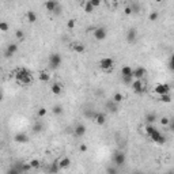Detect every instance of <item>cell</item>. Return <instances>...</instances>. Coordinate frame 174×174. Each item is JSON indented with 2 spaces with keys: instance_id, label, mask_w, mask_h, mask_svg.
I'll return each instance as SVG.
<instances>
[{
  "instance_id": "obj_40",
  "label": "cell",
  "mask_w": 174,
  "mask_h": 174,
  "mask_svg": "<svg viewBox=\"0 0 174 174\" xmlns=\"http://www.w3.org/2000/svg\"><path fill=\"white\" fill-rule=\"evenodd\" d=\"M90 4L93 7H99L101 6V0H90Z\"/></svg>"
},
{
  "instance_id": "obj_32",
  "label": "cell",
  "mask_w": 174,
  "mask_h": 174,
  "mask_svg": "<svg viewBox=\"0 0 174 174\" xmlns=\"http://www.w3.org/2000/svg\"><path fill=\"white\" fill-rule=\"evenodd\" d=\"M83 6H84V11H86V12H88V14L93 12L94 7L90 4V1H87V3H83Z\"/></svg>"
},
{
  "instance_id": "obj_18",
  "label": "cell",
  "mask_w": 174,
  "mask_h": 174,
  "mask_svg": "<svg viewBox=\"0 0 174 174\" xmlns=\"http://www.w3.org/2000/svg\"><path fill=\"white\" fill-rule=\"evenodd\" d=\"M72 49H74L76 53H83V52L86 50L84 45L83 44H80V42H72Z\"/></svg>"
},
{
  "instance_id": "obj_2",
  "label": "cell",
  "mask_w": 174,
  "mask_h": 174,
  "mask_svg": "<svg viewBox=\"0 0 174 174\" xmlns=\"http://www.w3.org/2000/svg\"><path fill=\"white\" fill-rule=\"evenodd\" d=\"M15 79L19 84L27 86V84L31 83V74H30V71L26 69V68H19V69H16V72H15Z\"/></svg>"
},
{
  "instance_id": "obj_14",
  "label": "cell",
  "mask_w": 174,
  "mask_h": 174,
  "mask_svg": "<svg viewBox=\"0 0 174 174\" xmlns=\"http://www.w3.org/2000/svg\"><path fill=\"white\" fill-rule=\"evenodd\" d=\"M74 132H75V135H76L77 137H82V136H84V135H86L87 129H86V126H84L83 124H77V125L75 126Z\"/></svg>"
},
{
  "instance_id": "obj_19",
  "label": "cell",
  "mask_w": 174,
  "mask_h": 174,
  "mask_svg": "<svg viewBox=\"0 0 174 174\" xmlns=\"http://www.w3.org/2000/svg\"><path fill=\"white\" fill-rule=\"evenodd\" d=\"M26 19H27L29 23L37 22V14L34 12V11H27V12H26Z\"/></svg>"
},
{
  "instance_id": "obj_20",
  "label": "cell",
  "mask_w": 174,
  "mask_h": 174,
  "mask_svg": "<svg viewBox=\"0 0 174 174\" xmlns=\"http://www.w3.org/2000/svg\"><path fill=\"white\" fill-rule=\"evenodd\" d=\"M60 167H58V161H53L50 163V167H49V174H57Z\"/></svg>"
},
{
  "instance_id": "obj_9",
  "label": "cell",
  "mask_w": 174,
  "mask_h": 174,
  "mask_svg": "<svg viewBox=\"0 0 174 174\" xmlns=\"http://www.w3.org/2000/svg\"><path fill=\"white\" fill-rule=\"evenodd\" d=\"M145 72H147V71H145L144 67H137V68H135V69H133L132 77H133V79H137V80H142L143 77H144Z\"/></svg>"
},
{
  "instance_id": "obj_30",
  "label": "cell",
  "mask_w": 174,
  "mask_h": 174,
  "mask_svg": "<svg viewBox=\"0 0 174 174\" xmlns=\"http://www.w3.org/2000/svg\"><path fill=\"white\" fill-rule=\"evenodd\" d=\"M10 29V26L7 22H3V20H0V31H8Z\"/></svg>"
},
{
  "instance_id": "obj_37",
  "label": "cell",
  "mask_w": 174,
  "mask_h": 174,
  "mask_svg": "<svg viewBox=\"0 0 174 174\" xmlns=\"http://www.w3.org/2000/svg\"><path fill=\"white\" fill-rule=\"evenodd\" d=\"M46 112H48V110L45 109V107H39L38 109V113H37V114H38V117H44L46 114Z\"/></svg>"
},
{
  "instance_id": "obj_16",
  "label": "cell",
  "mask_w": 174,
  "mask_h": 174,
  "mask_svg": "<svg viewBox=\"0 0 174 174\" xmlns=\"http://www.w3.org/2000/svg\"><path fill=\"white\" fill-rule=\"evenodd\" d=\"M94 121H95L98 125H103V124L106 123V114H105V113H95Z\"/></svg>"
},
{
  "instance_id": "obj_15",
  "label": "cell",
  "mask_w": 174,
  "mask_h": 174,
  "mask_svg": "<svg viewBox=\"0 0 174 174\" xmlns=\"http://www.w3.org/2000/svg\"><path fill=\"white\" fill-rule=\"evenodd\" d=\"M69 166H71V159L68 156H63L61 159H58V167H60V170L61 169H68Z\"/></svg>"
},
{
  "instance_id": "obj_1",
  "label": "cell",
  "mask_w": 174,
  "mask_h": 174,
  "mask_svg": "<svg viewBox=\"0 0 174 174\" xmlns=\"http://www.w3.org/2000/svg\"><path fill=\"white\" fill-rule=\"evenodd\" d=\"M145 133L150 136V139H151L152 142H155L156 144H164L166 143V136H163L161 132H159L158 129L155 128L154 125H147L145 126Z\"/></svg>"
},
{
  "instance_id": "obj_12",
  "label": "cell",
  "mask_w": 174,
  "mask_h": 174,
  "mask_svg": "<svg viewBox=\"0 0 174 174\" xmlns=\"http://www.w3.org/2000/svg\"><path fill=\"white\" fill-rule=\"evenodd\" d=\"M58 6H60V3L56 1V0H49V1H45V4H44V7H45L48 11H50V12H53Z\"/></svg>"
},
{
  "instance_id": "obj_47",
  "label": "cell",
  "mask_w": 174,
  "mask_h": 174,
  "mask_svg": "<svg viewBox=\"0 0 174 174\" xmlns=\"http://www.w3.org/2000/svg\"><path fill=\"white\" fill-rule=\"evenodd\" d=\"M151 174H155V173H151Z\"/></svg>"
},
{
  "instance_id": "obj_11",
  "label": "cell",
  "mask_w": 174,
  "mask_h": 174,
  "mask_svg": "<svg viewBox=\"0 0 174 174\" xmlns=\"http://www.w3.org/2000/svg\"><path fill=\"white\" fill-rule=\"evenodd\" d=\"M16 52H18V45H16V44H10V45L7 46L6 52H4V56H6L7 58H10L15 55Z\"/></svg>"
},
{
  "instance_id": "obj_27",
  "label": "cell",
  "mask_w": 174,
  "mask_h": 174,
  "mask_svg": "<svg viewBox=\"0 0 174 174\" xmlns=\"http://www.w3.org/2000/svg\"><path fill=\"white\" fill-rule=\"evenodd\" d=\"M44 129V125H42L41 123H36L34 125H33V132L34 133H39Z\"/></svg>"
},
{
  "instance_id": "obj_5",
  "label": "cell",
  "mask_w": 174,
  "mask_h": 174,
  "mask_svg": "<svg viewBox=\"0 0 174 174\" xmlns=\"http://www.w3.org/2000/svg\"><path fill=\"white\" fill-rule=\"evenodd\" d=\"M99 67L103 71L110 72L113 69V67H114V60L112 57H102L99 60Z\"/></svg>"
},
{
  "instance_id": "obj_31",
  "label": "cell",
  "mask_w": 174,
  "mask_h": 174,
  "mask_svg": "<svg viewBox=\"0 0 174 174\" xmlns=\"http://www.w3.org/2000/svg\"><path fill=\"white\" fill-rule=\"evenodd\" d=\"M158 18H159V14L156 12V11H152V12L148 15V19L151 20V22H155V20L158 19Z\"/></svg>"
},
{
  "instance_id": "obj_8",
  "label": "cell",
  "mask_w": 174,
  "mask_h": 174,
  "mask_svg": "<svg viewBox=\"0 0 174 174\" xmlns=\"http://www.w3.org/2000/svg\"><path fill=\"white\" fill-rule=\"evenodd\" d=\"M131 87H132V90L135 91L136 94H143V91H144V86H143V82H142V80H137V79L132 80V83H131Z\"/></svg>"
},
{
  "instance_id": "obj_26",
  "label": "cell",
  "mask_w": 174,
  "mask_h": 174,
  "mask_svg": "<svg viewBox=\"0 0 174 174\" xmlns=\"http://www.w3.org/2000/svg\"><path fill=\"white\" fill-rule=\"evenodd\" d=\"M161 102H164V103H170L171 102V95H170V93L169 94H163V95H161Z\"/></svg>"
},
{
  "instance_id": "obj_7",
  "label": "cell",
  "mask_w": 174,
  "mask_h": 174,
  "mask_svg": "<svg viewBox=\"0 0 174 174\" xmlns=\"http://www.w3.org/2000/svg\"><path fill=\"white\" fill-rule=\"evenodd\" d=\"M106 36H107V31L105 27H97V29H94V37L98 41H103V39L106 38Z\"/></svg>"
},
{
  "instance_id": "obj_42",
  "label": "cell",
  "mask_w": 174,
  "mask_h": 174,
  "mask_svg": "<svg viewBox=\"0 0 174 174\" xmlns=\"http://www.w3.org/2000/svg\"><path fill=\"white\" fill-rule=\"evenodd\" d=\"M124 12H125V15H131V14H132V10H131V7L126 6V7H125V10H124Z\"/></svg>"
},
{
  "instance_id": "obj_36",
  "label": "cell",
  "mask_w": 174,
  "mask_h": 174,
  "mask_svg": "<svg viewBox=\"0 0 174 174\" xmlns=\"http://www.w3.org/2000/svg\"><path fill=\"white\" fill-rule=\"evenodd\" d=\"M106 173H107V174H117V167L109 166V167L106 169Z\"/></svg>"
},
{
  "instance_id": "obj_13",
  "label": "cell",
  "mask_w": 174,
  "mask_h": 174,
  "mask_svg": "<svg viewBox=\"0 0 174 174\" xmlns=\"http://www.w3.org/2000/svg\"><path fill=\"white\" fill-rule=\"evenodd\" d=\"M136 38H137V31H136L135 29H129L128 31H126V41H128L129 44H133V42L136 41Z\"/></svg>"
},
{
  "instance_id": "obj_38",
  "label": "cell",
  "mask_w": 174,
  "mask_h": 174,
  "mask_svg": "<svg viewBox=\"0 0 174 174\" xmlns=\"http://www.w3.org/2000/svg\"><path fill=\"white\" fill-rule=\"evenodd\" d=\"M132 80H133V77H132V76H124V77H123V82H124L125 84H131V83H132Z\"/></svg>"
},
{
  "instance_id": "obj_23",
  "label": "cell",
  "mask_w": 174,
  "mask_h": 174,
  "mask_svg": "<svg viewBox=\"0 0 174 174\" xmlns=\"http://www.w3.org/2000/svg\"><path fill=\"white\" fill-rule=\"evenodd\" d=\"M145 121L148 123V125H151V124H154L155 121H156V116H155L154 113H148V114L145 116Z\"/></svg>"
},
{
  "instance_id": "obj_17",
  "label": "cell",
  "mask_w": 174,
  "mask_h": 174,
  "mask_svg": "<svg viewBox=\"0 0 174 174\" xmlns=\"http://www.w3.org/2000/svg\"><path fill=\"white\" fill-rule=\"evenodd\" d=\"M50 91L55 94V95H60L61 91H63V86L60 83H53L52 84V87H50Z\"/></svg>"
},
{
  "instance_id": "obj_35",
  "label": "cell",
  "mask_w": 174,
  "mask_h": 174,
  "mask_svg": "<svg viewBox=\"0 0 174 174\" xmlns=\"http://www.w3.org/2000/svg\"><path fill=\"white\" fill-rule=\"evenodd\" d=\"M75 25H76V20H75V19H69V20L67 22V27H68L69 30H72V29H74V27H75Z\"/></svg>"
},
{
  "instance_id": "obj_25",
  "label": "cell",
  "mask_w": 174,
  "mask_h": 174,
  "mask_svg": "<svg viewBox=\"0 0 174 174\" xmlns=\"http://www.w3.org/2000/svg\"><path fill=\"white\" fill-rule=\"evenodd\" d=\"M123 99H124V95H123V94H121V93H116L114 95H113V99L112 101H113V102H116V103H120Z\"/></svg>"
},
{
  "instance_id": "obj_10",
  "label": "cell",
  "mask_w": 174,
  "mask_h": 174,
  "mask_svg": "<svg viewBox=\"0 0 174 174\" xmlns=\"http://www.w3.org/2000/svg\"><path fill=\"white\" fill-rule=\"evenodd\" d=\"M14 140H15L16 143H19V144H26V143L29 142V136L25 132H18L14 136Z\"/></svg>"
},
{
  "instance_id": "obj_44",
  "label": "cell",
  "mask_w": 174,
  "mask_h": 174,
  "mask_svg": "<svg viewBox=\"0 0 174 174\" xmlns=\"http://www.w3.org/2000/svg\"><path fill=\"white\" fill-rule=\"evenodd\" d=\"M173 63H174V57H171L170 61H169V68H170V69H173Z\"/></svg>"
},
{
  "instance_id": "obj_45",
  "label": "cell",
  "mask_w": 174,
  "mask_h": 174,
  "mask_svg": "<svg viewBox=\"0 0 174 174\" xmlns=\"http://www.w3.org/2000/svg\"><path fill=\"white\" fill-rule=\"evenodd\" d=\"M4 99V95H3V93H1V91H0V102H1V101Z\"/></svg>"
},
{
  "instance_id": "obj_22",
  "label": "cell",
  "mask_w": 174,
  "mask_h": 174,
  "mask_svg": "<svg viewBox=\"0 0 174 174\" xmlns=\"http://www.w3.org/2000/svg\"><path fill=\"white\" fill-rule=\"evenodd\" d=\"M38 80L39 82H49L50 80V75H49L46 71H41L38 74Z\"/></svg>"
},
{
  "instance_id": "obj_34",
  "label": "cell",
  "mask_w": 174,
  "mask_h": 174,
  "mask_svg": "<svg viewBox=\"0 0 174 174\" xmlns=\"http://www.w3.org/2000/svg\"><path fill=\"white\" fill-rule=\"evenodd\" d=\"M129 7H131L132 12H137V11L140 10V7H139V4H137V3H131V4H129Z\"/></svg>"
},
{
  "instance_id": "obj_41",
  "label": "cell",
  "mask_w": 174,
  "mask_h": 174,
  "mask_svg": "<svg viewBox=\"0 0 174 174\" xmlns=\"http://www.w3.org/2000/svg\"><path fill=\"white\" fill-rule=\"evenodd\" d=\"M169 121H170V118H169V117H163V118H161V124H162V125H169Z\"/></svg>"
},
{
  "instance_id": "obj_6",
  "label": "cell",
  "mask_w": 174,
  "mask_h": 174,
  "mask_svg": "<svg viewBox=\"0 0 174 174\" xmlns=\"http://www.w3.org/2000/svg\"><path fill=\"white\" fill-rule=\"evenodd\" d=\"M154 90H155V93L161 97V95H163V94H169V93H170L171 87H170V84H167V83H159V84H156V86H155Z\"/></svg>"
},
{
  "instance_id": "obj_39",
  "label": "cell",
  "mask_w": 174,
  "mask_h": 174,
  "mask_svg": "<svg viewBox=\"0 0 174 174\" xmlns=\"http://www.w3.org/2000/svg\"><path fill=\"white\" fill-rule=\"evenodd\" d=\"M6 174H20V173H19V171H18V170H16V169L12 166V167H10L8 170H7V173H6Z\"/></svg>"
},
{
  "instance_id": "obj_3",
  "label": "cell",
  "mask_w": 174,
  "mask_h": 174,
  "mask_svg": "<svg viewBox=\"0 0 174 174\" xmlns=\"http://www.w3.org/2000/svg\"><path fill=\"white\" fill-rule=\"evenodd\" d=\"M49 68L50 69H58L60 68V65H61V56L58 55V53H52L50 56H49Z\"/></svg>"
},
{
  "instance_id": "obj_46",
  "label": "cell",
  "mask_w": 174,
  "mask_h": 174,
  "mask_svg": "<svg viewBox=\"0 0 174 174\" xmlns=\"http://www.w3.org/2000/svg\"><path fill=\"white\" fill-rule=\"evenodd\" d=\"M167 174H174V173H173V171H169V173H167Z\"/></svg>"
},
{
  "instance_id": "obj_29",
  "label": "cell",
  "mask_w": 174,
  "mask_h": 174,
  "mask_svg": "<svg viewBox=\"0 0 174 174\" xmlns=\"http://www.w3.org/2000/svg\"><path fill=\"white\" fill-rule=\"evenodd\" d=\"M52 112H53V114L58 116V114H61L63 113V107L60 106V105H55V106L52 107Z\"/></svg>"
},
{
  "instance_id": "obj_4",
  "label": "cell",
  "mask_w": 174,
  "mask_h": 174,
  "mask_svg": "<svg viewBox=\"0 0 174 174\" xmlns=\"http://www.w3.org/2000/svg\"><path fill=\"white\" fill-rule=\"evenodd\" d=\"M126 161V156L123 151H116L113 154V163L116 164V167H123L125 164Z\"/></svg>"
},
{
  "instance_id": "obj_21",
  "label": "cell",
  "mask_w": 174,
  "mask_h": 174,
  "mask_svg": "<svg viewBox=\"0 0 174 174\" xmlns=\"http://www.w3.org/2000/svg\"><path fill=\"white\" fill-rule=\"evenodd\" d=\"M132 72H133V69L131 68V65H124V67L121 68V75H123V77L124 76H132Z\"/></svg>"
},
{
  "instance_id": "obj_24",
  "label": "cell",
  "mask_w": 174,
  "mask_h": 174,
  "mask_svg": "<svg viewBox=\"0 0 174 174\" xmlns=\"http://www.w3.org/2000/svg\"><path fill=\"white\" fill-rule=\"evenodd\" d=\"M107 107H109V110L112 113H116L117 110H118V103L113 102V101H110V102H107Z\"/></svg>"
},
{
  "instance_id": "obj_43",
  "label": "cell",
  "mask_w": 174,
  "mask_h": 174,
  "mask_svg": "<svg viewBox=\"0 0 174 174\" xmlns=\"http://www.w3.org/2000/svg\"><path fill=\"white\" fill-rule=\"evenodd\" d=\"M87 151V145L86 144H82L80 145V152H86Z\"/></svg>"
},
{
  "instance_id": "obj_33",
  "label": "cell",
  "mask_w": 174,
  "mask_h": 174,
  "mask_svg": "<svg viewBox=\"0 0 174 174\" xmlns=\"http://www.w3.org/2000/svg\"><path fill=\"white\" fill-rule=\"evenodd\" d=\"M15 36H16V38L19 39V41H23V39H25V33H23L22 30H16Z\"/></svg>"
},
{
  "instance_id": "obj_28",
  "label": "cell",
  "mask_w": 174,
  "mask_h": 174,
  "mask_svg": "<svg viewBox=\"0 0 174 174\" xmlns=\"http://www.w3.org/2000/svg\"><path fill=\"white\" fill-rule=\"evenodd\" d=\"M29 164L31 169H38L39 166H41V162H39L38 159H31V161L29 162Z\"/></svg>"
}]
</instances>
